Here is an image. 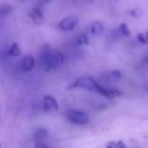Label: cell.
<instances>
[{
  "label": "cell",
  "mask_w": 148,
  "mask_h": 148,
  "mask_svg": "<svg viewBox=\"0 0 148 148\" xmlns=\"http://www.w3.org/2000/svg\"><path fill=\"white\" fill-rule=\"evenodd\" d=\"M64 54L60 50L51 49L50 47H46L43 50L41 55V61L47 70L55 69L64 62Z\"/></svg>",
  "instance_id": "cell-1"
},
{
  "label": "cell",
  "mask_w": 148,
  "mask_h": 148,
  "mask_svg": "<svg viewBox=\"0 0 148 148\" xmlns=\"http://www.w3.org/2000/svg\"><path fill=\"white\" fill-rule=\"evenodd\" d=\"M76 87H80V88L86 89L88 91H95L97 92V87H99V83L93 78H91V77L83 76L77 78L76 80H74L68 86V88H76Z\"/></svg>",
  "instance_id": "cell-2"
},
{
  "label": "cell",
  "mask_w": 148,
  "mask_h": 148,
  "mask_svg": "<svg viewBox=\"0 0 148 148\" xmlns=\"http://www.w3.org/2000/svg\"><path fill=\"white\" fill-rule=\"evenodd\" d=\"M65 116L71 123L76 125H86L90 121V118L85 112L78 110H68L66 111Z\"/></svg>",
  "instance_id": "cell-3"
},
{
  "label": "cell",
  "mask_w": 148,
  "mask_h": 148,
  "mask_svg": "<svg viewBox=\"0 0 148 148\" xmlns=\"http://www.w3.org/2000/svg\"><path fill=\"white\" fill-rule=\"evenodd\" d=\"M78 23V18L75 15H70L65 18H63L59 23V29L63 32H70L74 29Z\"/></svg>",
  "instance_id": "cell-4"
},
{
  "label": "cell",
  "mask_w": 148,
  "mask_h": 148,
  "mask_svg": "<svg viewBox=\"0 0 148 148\" xmlns=\"http://www.w3.org/2000/svg\"><path fill=\"white\" fill-rule=\"evenodd\" d=\"M43 108L47 112H56L59 110V105L55 97L52 95H45L43 99Z\"/></svg>",
  "instance_id": "cell-5"
},
{
  "label": "cell",
  "mask_w": 148,
  "mask_h": 148,
  "mask_svg": "<svg viewBox=\"0 0 148 148\" xmlns=\"http://www.w3.org/2000/svg\"><path fill=\"white\" fill-rule=\"evenodd\" d=\"M97 92L101 93V95L106 97H109V99H115L117 97H120L122 95V92L118 89H114V88H108V87L101 86V84H99V87H97Z\"/></svg>",
  "instance_id": "cell-6"
},
{
  "label": "cell",
  "mask_w": 148,
  "mask_h": 148,
  "mask_svg": "<svg viewBox=\"0 0 148 148\" xmlns=\"http://www.w3.org/2000/svg\"><path fill=\"white\" fill-rule=\"evenodd\" d=\"M35 58L32 55H27L23 57V61H21V67H23V69L25 71H31L35 67Z\"/></svg>",
  "instance_id": "cell-7"
},
{
  "label": "cell",
  "mask_w": 148,
  "mask_h": 148,
  "mask_svg": "<svg viewBox=\"0 0 148 148\" xmlns=\"http://www.w3.org/2000/svg\"><path fill=\"white\" fill-rule=\"evenodd\" d=\"M29 16L33 19L35 23H39L44 19V12L40 7H35L32 9V11L29 13Z\"/></svg>",
  "instance_id": "cell-8"
},
{
  "label": "cell",
  "mask_w": 148,
  "mask_h": 148,
  "mask_svg": "<svg viewBox=\"0 0 148 148\" xmlns=\"http://www.w3.org/2000/svg\"><path fill=\"white\" fill-rule=\"evenodd\" d=\"M103 31H105V27H103V25L101 21H93L89 25V32L95 36L101 35L103 33Z\"/></svg>",
  "instance_id": "cell-9"
},
{
  "label": "cell",
  "mask_w": 148,
  "mask_h": 148,
  "mask_svg": "<svg viewBox=\"0 0 148 148\" xmlns=\"http://www.w3.org/2000/svg\"><path fill=\"white\" fill-rule=\"evenodd\" d=\"M48 137H49V131L44 127L38 128L34 133V138L36 141H44Z\"/></svg>",
  "instance_id": "cell-10"
},
{
  "label": "cell",
  "mask_w": 148,
  "mask_h": 148,
  "mask_svg": "<svg viewBox=\"0 0 148 148\" xmlns=\"http://www.w3.org/2000/svg\"><path fill=\"white\" fill-rule=\"evenodd\" d=\"M8 53H9V55L12 56V57H19V56L21 55V48H19V46L17 45L16 43H12L8 49Z\"/></svg>",
  "instance_id": "cell-11"
},
{
  "label": "cell",
  "mask_w": 148,
  "mask_h": 148,
  "mask_svg": "<svg viewBox=\"0 0 148 148\" xmlns=\"http://www.w3.org/2000/svg\"><path fill=\"white\" fill-rule=\"evenodd\" d=\"M118 34L121 36H123V37H130L131 36V31H130L129 27H128L127 23H123L120 25L119 29H118Z\"/></svg>",
  "instance_id": "cell-12"
},
{
  "label": "cell",
  "mask_w": 148,
  "mask_h": 148,
  "mask_svg": "<svg viewBox=\"0 0 148 148\" xmlns=\"http://www.w3.org/2000/svg\"><path fill=\"white\" fill-rule=\"evenodd\" d=\"M10 12H11V5L7 4V3H3V4L0 5V17L7 16Z\"/></svg>",
  "instance_id": "cell-13"
},
{
  "label": "cell",
  "mask_w": 148,
  "mask_h": 148,
  "mask_svg": "<svg viewBox=\"0 0 148 148\" xmlns=\"http://www.w3.org/2000/svg\"><path fill=\"white\" fill-rule=\"evenodd\" d=\"M75 43L77 45H87L88 44V38L85 34H80L75 39Z\"/></svg>",
  "instance_id": "cell-14"
},
{
  "label": "cell",
  "mask_w": 148,
  "mask_h": 148,
  "mask_svg": "<svg viewBox=\"0 0 148 148\" xmlns=\"http://www.w3.org/2000/svg\"><path fill=\"white\" fill-rule=\"evenodd\" d=\"M137 38L140 43L144 44V45L148 44V33H140Z\"/></svg>",
  "instance_id": "cell-15"
},
{
  "label": "cell",
  "mask_w": 148,
  "mask_h": 148,
  "mask_svg": "<svg viewBox=\"0 0 148 148\" xmlns=\"http://www.w3.org/2000/svg\"><path fill=\"white\" fill-rule=\"evenodd\" d=\"M108 146L109 147H118V148H123L125 147V143L122 141H118V142H110L109 144H108Z\"/></svg>",
  "instance_id": "cell-16"
},
{
  "label": "cell",
  "mask_w": 148,
  "mask_h": 148,
  "mask_svg": "<svg viewBox=\"0 0 148 148\" xmlns=\"http://www.w3.org/2000/svg\"><path fill=\"white\" fill-rule=\"evenodd\" d=\"M112 77L115 79H121L122 78V73L120 71H118V70H115V71H112L111 73Z\"/></svg>",
  "instance_id": "cell-17"
},
{
  "label": "cell",
  "mask_w": 148,
  "mask_h": 148,
  "mask_svg": "<svg viewBox=\"0 0 148 148\" xmlns=\"http://www.w3.org/2000/svg\"><path fill=\"white\" fill-rule=\"evenodd\" d=\"M48 144H45V143H43V142L41 141V143H38V144H36V147H48Z\"/></svg>",
  "instance_id": "cell-18"
},
{
  "label": "cell",
  "mask_w": 148,
  "mask_h": 148,
  "mask_svg": "<svg viewBox=\"0 0 148 148\" xmlns=\"http://www.w3.org/2000/svg\"><path fill=\"white\" fill-rule=\"evenodd\" d=\"M51 0H39V4H47V3H49Z\"/></svg>",
  "instance_id": "cell-19"
},
{
  "label": "cell",
  "mask_w": 148,
  "mask_h": 148,
  "mask_svg": "<svg viewBox=\"0 0 148 148\" xmlns=\"http://www.w3.org/2000/svg\"><path fill=\"white\" fill-rule=\"evenodd\" d=\"M144 61H145V62H148V54L146 55V57L144 58Z\"/></svg>",
  "instance_id": "cell-20"
},
{
  "label": "cell",
  "mask_w": 148,
  "mask_h": 148,
  "mask_svg": "<svg viewBox=\"0 0 148 148\" xmlns=\"http://www.w3.org/2000/svg\"><path fill=\"white\" fill-rule=\"evenodd\" d=\"M21 1H23V0H21Z\"/></svg>",
  "instance_id": "cell-21"
}]
</instances>
